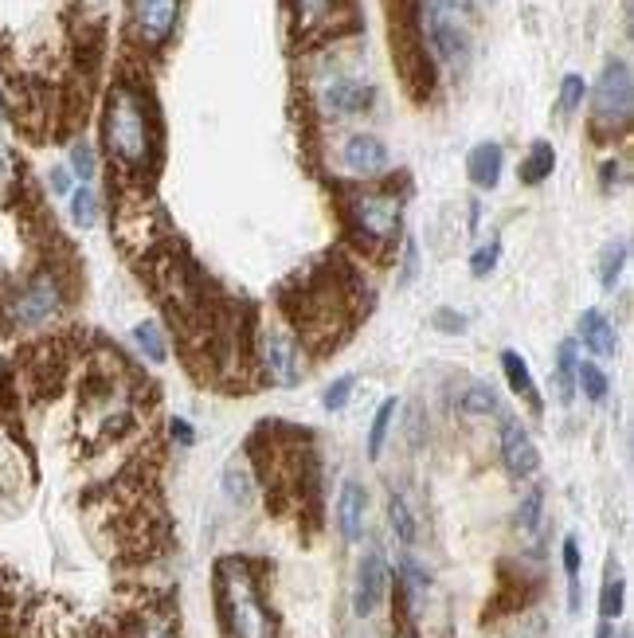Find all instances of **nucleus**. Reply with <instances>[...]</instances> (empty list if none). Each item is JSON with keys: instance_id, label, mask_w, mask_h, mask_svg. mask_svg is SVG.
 Listing matches in <instances>:
<instances>
[{"instance_id": "obj_1", "label": "nucleus", "mask_w": 634, "mask_h": 638, "mask_svg": "<svg viewBox=\"0 0 634 638\" xmlns=\"http://www.w3.org/2000/svg\"><path fill=\"white\" fill-rule=\"evenodd\" d=\"M216 607L227 638H274V619L247 560L227 556L216 564Z\"/></svg>"}, {"instance_id": "obj_2", "label": "nucleus", "mask_w": 634, "mask_h": 638, "mask_svg": "<svg viewBox=\"0 0 634 638\" xmlns=\"http://www.w3.org/2000/svg\"><path fill=\"white\" fill-rule=\"evenodd\" d=\"M102 134L106 149L114 161H122L126 169H141L149 161V126H145V110L141 98L130 87H114L106 102V118H102Z\"/></svg>"}, {"instance_id": "obj_3", "label": "nucleus", "mask_w": 634, "mask_h": 638, "mask_svg": "<svg viewBox=\"0 0 634 638\" xmlns=\"http://www.w3.org/2000/svg\"><path fill=\"white\" fill-rule=\"evenodd\" d=\"M591 110H595V122L599 126H611V130H623L631 122L634 110V79H631V63L627 59H611L595 83L591 94Z\"/></svg>"}, {"instance_id": "obj_4", "label": "nucleus", "mask_w": 634, "mask_h": 638, "mask_svg": "<svg viewBox=\"0 0 634 638\" xmlns=\"http://www.w3.org/2000/svg\"><path fill=\"white\" fill-rule=\"evenodd\" d=\"M59 310V286L51 274H36L32 282H24L12 302H8V325L12 329H36Z\"/></svg>"}, {"instance_id": "obj_5", "label": "nucleus", "mask_w": 634, "mask_h": 638, "mask_svg": "<svg viewBox=\"0 0 634 638\" xmlns=\"http://www.w3.org/2000/svg\"><path fill=\"white\" fill-rule=\"evenodd\" d=\"M259 349H263V372L271 376V384H278V388H294V384L306 380V361H302L298 345H294L282 329L267 325L263 337H259Z\"/></svg>"}, {"instance_id": "obj_6", "label": "nucleus", "mask_w": 634, "mask_h": 638, "mask_svg": "<svg viewBox=\"0 0 634 638\" xmlns=\"http://www.w3.org/2000/svg\"><path fill=\"white\" fill-rule=\"evenodd\" d=\"M181 0H134V28L145 44H165L169 32L177 28Z\"/></svg>"}, {"instance_id": "obj_7", "label": "nucleus", "mask_w": 634, "mask_h": 638, "mask_svg": "<svg viewBox=\"0 0 634 638\" xmlns=\"http://www.w3.org/2000/svg\"><path fill=\"white\" fill-rule=\"evenodd\" d=\"M357 212V224H361L372 239H392L396 228H400V200L396 196H384V192H372V196H361L353 204Z\"/></svg>"}, {"instance_id": "obj_8", "label": "nucleus", "mask_w": 634, "mask_h": 638, "mask_svg": "<svg viewBox=\"0 0 634 638\" xmlns=\"http://www.w3.org/2000/svg\"><path fill=\"white\" fill-rule=\"evenodd\" d=\"M388 595V564L380 548H368L357 572V615H372Z\"/></svg>"}, {"instance_id": "obj_9", "label": "nucleus", "mask_w": 634, "mask_h": 638, "mask_svg": "<svg viewBox=\"0 0 634 638\" xmlns=\"http://www.w3.org/2000/svg\"><path fill=\"white\" fill-rule=\"evenodd\" d=\"M427 32H431V44L439 51L443 63L451 67H462L466 55H470V40L458 24V16H443V12H427Z\"/></svg>"}, {"instance_id": "obj_10", "label": "nucleus", "mask_w": 634, "mask_h": 638, "mask_svg": "<svg viewBox=\"0 0 634 638\" xmlns=\"http://www.w3.org/2000/svg\"><path fill=\"white\" fill-rule=\"evenodd\" d=\"M501 458H505V470L517 474V478H529L541 466L537 443H533V435L521 423H505L501 427Z\"/></svg>"}, {"instance_id": "obj_11", "label": "nucleus", "mask_w": 634, "mask_h": 638, "mask_svg": "<svg viewBox=\"0 0 634 638\" xmlns=\"http://www.w3.org/2000/svg\"><path fill=\"white\" fill-rule=\"evenodd\" d=\"M341 161H345V169L357 173V177H376V173L388 169V145L372 134H357L345 141Z\"/></svg>"}, {"instance_id": "obj_12", "label": "nucleus", "mask_w": 634, "mask_h": 638, "mask_svg": "<svg viewBox=\"0 0 634 638\" xmlns=\"http://www.w3.org/2000/svg\"><path fill=\"white\" fill-rule=\"evenodd\" d=\"M501 165H505V153H501L498 141H482L466 157V173H470V181L478 184V188H498Z\"/></svg>"}, {"instance_id": "obj_13", "label": "nucleus", "mask_w": 634, "mask_h": 638, "mask_svg": "<svg viewBox=\"0 0 634 638\" xmlns=\"http://www.w3.org/2000/svg\"><path fill=\"white\" fill-rule=\"evenodd\" d=\"M364 509H368V494L357 482H345L341 498H337V525L345 541H361L364 533Z\"/></svg>"}, {"instance_id": "obj_14", "label": "nucleus", "mask_w": 634, "mask_h": 638, "mask_svg": "<svg viewBox=\"0 0 634 638\" xmlns=\"http://www.w3.org/2000/svg\"><path fill=\"white\" fill-rule=\"evenodd\" d=\"M580 337L595 357H615L619 353V337H615V325L603 318L599 310H584L580 318Z\"/></svg>"}, {"instance_id": "obj_15", "label": "nucleus", "mask_w": 634, "mask_h": 638, "mask_svg": "<svg viewBox=\"0 0 634 638\" xmlns=\"http://www.w3.org/2000/svg\"><path fill=\"white\" fill-rule=\"evenodd\" d=\"M372 102V87L357 83V79H337L329 91H325V106L337 110V114H357Z\"/></svg>"}, {"instance_id": "obj_16", "label": "nucleus", "mask_w": 634, "mask_h": 638, "mask_svg": "<svg viewBox=\"0 0 634 638\" xmlns=\"http://www.w3.org/2000/svg\"><path fill=\"white\" fill-rule=\"evenodd\" d=\"M501 372H505L509 388H513L517 396H525L529 404H537V384H533V372H529V365H525V357H521V353L505 349V353H501Z\"/></svg>"}, {"instance_id": "obj_17", "label": "nucleus", "mask_w": 634, "mask_h": 638, "mask_svg": "<svg viewBox=\"0 0 634 638\" xmlns=\"http://www.w3.org/2000/svg\"><path fill=\"white\" fill-rule=\"evenodd\" d=\"M552 169H556V149H552L548 141H537V145H533V153H529V157H525V165H521V181L541 184L544 177H552Z\"/></svg>"}, {"instance_id": "obj_18", "label": "nucleus", "mask_w": 634, "mask_h": 638, "mask_svg": "<svg viewBox=\"0 0 634 638\" xmlns=\"http://www.w3.org/2000/svg\"><path fill=\"white\" fill-rule=\"evenodd\" d=\"M576 345L572 341H564L560 349H556V380H560V400L564 404H572V396H576Z\"/></svg>"}, {"instance_id": "obj_19", "label": "nucleus", "mask_w": 634, "mask_h": 638, "mask_svg": "<svg viewBox=\"0 0 634 638\" xmlns=\"http://www.w3.org/2000/svg\"><path fill=\"white\" fill-rule=\"evenodd\" d=\"M458 408L466 411V415H494L498 411V392L490 384H470L458 396Z\"/></svg>"}, {"instance_id": "obj_20", "label": "nucleus", "mask_w": 634, "mask_h": 638, "mask_svg": "<svg viewBox=\"0 0 634 638\" xmlns=\"http://www.w3.org/2000/svg\"><path fill=\"white\" fill-rule=\"evenodd\" d=\"M224 490H227V498L235 505H247L251 502V470H247V462H231L224 470Z\"/></svg>"}, {"instance_id": "obj_21", "label": "nucleus", "mask_w": 634, "mask_h": 638, "mask_svg": "<svg viewBox=\"0 0 634 638\" xmlns=\"http://www.w3.org/2000/svg\"><path fill=\"white\" fill-rule=\"evenodd\" d=\"M627 239H619V243H611L607 251H603V267H599V282H603V290H615V282H619V274H623V263H627Z\"/></svg>"}, {"instance_id": "obj_22", "label": "nucleus", "mask_w": 634, "mask_h": 638, "mask_svg": "<svg viewBox=\"0 0 634 638\" xmlns=\"http://www.w3.org/2000/svg\"><path fill=\"white\" fill-rule=\"evenodd\" d=\"M71 220L79 228H94V220H98V196H94L91 184L75 188V196H71Z\"/></svg>"}, {"instance_id": "obj_23", "label": "nucleus", "mask_w": 634, "mask_h": 638, "mask_svg": "<svg viewBox=\"0 0 634 638\" xmlns=\"http://www.w3.org/2000/svg\"><path fill=\"white\" fill-rule=\"evenodd\" d=\"M392 415H396V400H384L380 411H376V419H372V431H368V458H380V451H384V439H388Z\"/></svg>"}, {"instance_id": "obj_24", "label": "nucleus", "mask_w": 634, "mask_h": 638, "mask_svg": "<svg viewBox=\"0 0 634 638\" xmlns=\"http://www.w3.org/2000/svg\"><path fill=\"white\" fill-rule=\"evenodd\" d=\"M134 337H137V345H141V353H145L153 365H161V361L169 357V353H165V341H161V329H157V325H137Z\"/></svg>"}, {"instance_id": "obj_25", "label": "nucleus", "mask_w": 634, "mask_h": 638, "mask_svg": "<svg viewBox=\"0 0 634 638\" xmlns=\"http://www.w3.org/2000/svg\"><path fill=\"white\" fill-rule=\"evenodd\" d=\"M388 517H392L396 537H400L404 545H411V541H415V517H411L408 502H404V498H392V502H388Z\"/></svg>"}, {"instance_id": "obj_26", "label": "nucleus", "mask_w": 634, "mask_h": 638, "mask_svg": "<svg viewBox=\"0 0 634 638\" xmlns=\"http://www.w3.org/2000/svg\"><path fill=\"white\" fill-rule=\"evenodd\" d=\"M619 611H623V580H619V576H607L603 595H599V615H603V623H611Z\"/></svg>"}, {"instance_id": "obj_27", "label": "nucleus", "mask_w": 634, "mask_h": 638, "mask_svg": "<svg viewBox=\"0 0 634 638\" xmlns=\"http://www.w3.org/2000/svg\"><path fill=\"white\" fill-rule=\"evenodd\" d=\"M576 376H580V388H584L588 400L599 404L607 396V376L599 372V365H576Z\"/></svg>"}, {"instance_id": "obj_28", "label": "nucleus", "mask_w": 634, "mask_h": 638, "mask_svg": "<svg viewBox=\"0 0 634 638\" xmlns=\"http://www.w3.org/2000/svg\"><path fill=\"white\" fill-rule=\"evenodd\" d=\"M357 388V376H337L329 388H325V396H321V404H325V411H341L345 404H349V392Z\"/></svg>"}, {"instance_id": "obj_29", "label": "nucleus", "mask_w": 634, "mask_h": 638, "mask_svg": "<svg viewBox=\"0 0 634 638\" xmlns=\"http://www.w3.org/2000/svg\"><path fill=\"white\" fill-rule=\"evenodd\" d=\"M126 638H177V635H173V623L165 615H145V619H137L134 631Z\"/></svg>"}, {"instance_id": "obj_30", "label": "nucleus", "mask_w": 634, "mask_h": 638, "mask_svg": "<svg viewBox=\"0 0 634 638\" xmlns=\"http://www.w3.org/2000/svg\"><path fill=\"white\" fill-rule=\"evenodd\" d=\"M564 572H568V584H572V611L580 607V545L568 537L564 541Z\"/></svg>"}, {"instance_id": "obj_31", "label": "nucleus", "mask_w": 634, "mask_h": 638, "mask_svg": "<svg viewBox=\"0 0 634 638\" xmlns=\"http://www.w3.org/2000/svg\"><path fill=\"white\" fill-rule=\"evenodd\" d=\"M580 102H584V79L580 75H564V83H560V110L572 114Z\"/></svg>"}, {"instance_id": "obj_32", "label": "nucleus", "mask_w": 634, "mask_h": 638, "mask_svg": "<svg viewBox=\"0 0 634 638\" xmlns=\"http://www.w3.org/2000/svg\"><path fill=\"white\" fill-rule=\"evenodd\" d=\"M337 8V0H298V16L306 20V24H321V20H329V12Z\"/></svg>"}, {"instance_id": "obj_33", "label": "nucleus", "mask_w": 634, "mask_h": 638, "mask_svg": "<svg viewBox=\"0 0 634 638\" xmlns=\"http://www.w3.org/2000/svg\"><path fill=\"white\" fill-rule=\"evenodd\" d=\"M71 165H75V173H79L83 181H91L94 177V149L87 145V141L71 145Z\"/></svg>"}, {"instance_id": "obj_34", "label": "nucleus", "mask_w": 634, "mask_h": 638, "mask_svg": "<svg viewBox=\"0 0 634 638\" xmlns=\"http://www.w3.org/2000/svg\"><path fill=\"white\" fill-rule=\"evenodd\" d=\"M537 517H541V490H529L525 502H521L517 521H521V529H537Z\"/></svg>"}, {"instance_id": "obj_35", "label": "nucleus", "mask_w": 634, "mask_h": 638, "mask_svg": "<svg viewBox=\"0 0 634 638\" xmlns=\"http://www.w3.org/2000/svg\"><path fill=\"white\" fill-rule=\"evenodd\" d=\"M494 263H498V239H494L490 247H482V251L474 255V263H470V271L478 274V278H486V274L494 271Z\"/></svg>"}, {"instance_id": "obj_36", "label": "nucleus", "mask_w": 634, "mask_h": 638, "mask_svg": "<svg viewBox=\"0 0 634 638\" xmlns=\"http://www.w3.org/2000/svg\"><path fill=\"white\" fill-rule=\"evenodd\" d=\"M435 325L458 333V329H466V318H462V314H454V310H439V314H435Z\"/></svg>"}, {"instance_id": "obj_37", "label": "nucleus", "mask_w": 634, "mask_h": 638, "mask_svg": "<svg viewBox=\"0 0 634 638\" xmlns=\"http://www.w3.org/2000/svg\"><path fill=\"white\" fill-rule=\"evenodd\" d=\"M173 439H181L184 447H192V427L184 419H173Z\"/></svg>"}, {"instance_id": "obj_38", "label": "nucleus", "mask_w": 634, "mask_h": 638, "mask_svg": "<svg viewBox=\"0 0 634 638\" xmlns=\"http://www.w3.org/2000/svg\"><path fill=\"white\" fill-rule=\"evenodd\" d=\"M415 278V243H408V263H404V282Z\"/></svg>"}, {"instance_id": "obj_39", "label": "nucleus", "mask_w": 634, "mask_h": 638, "mask_svg": "<svg viewBox=\"0 0 634 638\" xmlns=\"http://www.w3.org/2000/svg\"><path fill=\"white\" fill-rule=\"evenodd\" d=\"M396 638H415V631H411V627H400V631H396Z\"/></svg>"}, {"instance_id": "obj_40", "label": "nucleus", "mask_w": 634, "mask_h": 638, "mask_svg": "<svg viewBox=\"0 0 634 638\" xmlns=\"http://www.w3.org/2000/svg\"><path fill=\"white\" fill-rule=\"evenodd\" d=\"M0 118H8V102L4 98H0Z\"/></svg>"}, {"instance_id": "obj_41", "label": "nucleus", "mask_w": 634, "mask_h": 638, "mask_svg": "<svg viewBox=\"0 0 634 638\" xmlns=\"http://www.w3.org/2000/svg\"><path fill=\"white\" fill-rule=\"evenodd\" d=\"M599 638H611V627H603V631H599Z\"/></svg>"}, {"instance_id": "obj_42", "label": "nucleus", "mask_w": 634, "mask_h": 638, "mask_svg": "<svg viewBox=\"0 0 634 638\" xmlns=\"http://www.w3.org/2000/svg\"><path fill=\"white\" fill-rule=\"evenodd\" d=\"M0 169H4V153H0Z\"/></svg>"}]
</instances>
